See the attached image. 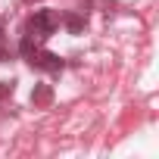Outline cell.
Listing matches in <instances>:
<instances>
[{
  "instance_id": "obj_3",
  "label": "cell",
  "mask_w": 159,
  "mask_h": 159,
  "mask_svg": "<svg viewBox=\"0 0 159 159\" xmlns=\"http://www.w3.org/2000/svg\"><path fill=\"white\" fill-rule=\"evenodd\" d=\"M66 28H69L72 34H78V31H84V19L72 13V16H66Z\"/></svg>"
},
{
  "instance_id": "obj_4",
  "label": "cell",
  "mask_w": 159,
  "mask_h": 159,
  "mask_svg": "<svg viewBox=\"0 0 159 159\" xmlns=\"http://www.w3.org/2000/svg\"><path fill=\"white\" fill-rule=\"evenodd\" d=\"M10 91H13V84H3V81H0V100H3V97H7Z\"/></svg>"
},
{
  "instance_id": "obj_1",
  "label": "cell",
  "mask_w": 159,
  "mask_h": 159,
  "mask_svg": "<svg viewBox=\"0 0 159 159\" xmlns=\"http://www.w3.org/2000/svg\"><path fill=\"white\" fill-rule=\"evenodd\" d=\"M56 16H53V10H38L34 16H31V22H28V34H34V38H50L53 31H56Z\"/></svg>"
},
{
  "instance_id": "obj_2",
  "label": "cell",
  "mask_w": 159,
  "mask_h": 159,
  "mask_svg": "<svg viewBox=\"0 0 159 159\" xmlns=\"http://www.w3.org/2000/svg\"><path fill=\"white\" fill-rule=\"evenodd\" d=\"M31 103H34V106H44V103H50V88H47V84H41V88L31 94Z\"/></svg>"
}]
</instances>
